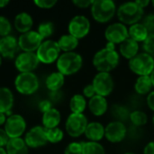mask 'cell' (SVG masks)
Listing matches in <instances>:
<instances>
[{
  "label": "cell",
  "instance_id": "cell-1",
  "mask_svg": "<svg viewBox=\"0 0 154 154\" xmlns=\"http://www.w3.org/2000/svg\"><path fill=\"white\" fill-rule=\"evenodd\" d=\"M120 55L116 51H109L106 48L98 51L93 57L92 63L98 72H107L114 70L119 64Z\"/></svg>",
  "mask_w": 154,
  "mask_h": 154
},
{
  "label": "cell",
  "instance_id": "cell-2",
  "mask_svg": "<svg viewBox=\"0 0 154 154\" xmlns=\"http://www.w3.org/2000/svg\"><path fill=\"white\" fill-rule=\"evenodd\" d=\"M83 65V59L80 54L70 51L60 55L57 60V69L63 76H70L80 70Z\"/></svg>",
  "mask_w": 154,
  "mask_h": 154
},
{
  "label": "cell",
  "instance_id": "cell-3",
  "mask_svg": "<svg viewBox=\"0 0 154 154\" xmlns=\"http://www.w3.org/2000/svg\"><path fill=\"white\" fill-rule=\"evenodd\" d=\"M144 10L140 7L135 2H126L119 5L116 15L120 23L125 25H133L139 23L143 18Z\"/></svg>",
  "mask_w": 154,
  "mask_h": 154
},
{
  "label": "cell",
  "instance_id": "cell-4",
  "mask_svg": "<svg viewBox=\"0 0 154 154\" xmlns=\"http://www.w3.org/2000/svg\"><path fill=\"white\" fill-rule=\"evenodd\" d=\"M91 14L95 21L100 23L109 22L116 14V3L112 0H96L91 5Z\"/></svg>",
  "mask_w": 154,
  "mask_h": 154
},
{
  "label": "cell",
  "instance_id": "cell-5",
  "mask_svg": "<svg viewBox=\"0 0 154 154\" xmlns=\"http://www.w3.org/2000/svg\"><path fill=\"white\" fill-rule=\"evenodd\" d=\"M130 69L136 75L150 76L154 69V58L146 52H139L129 60Z\"/></svg>",
  "mask_w": 154,
  "mask_h": 154
},
{
  "label": "cell",
  "instance_id": "cell-6",
  "mask_svg": "<svg viewBox=\"0 0 154 154\" xmlns=\"http://www.w3.org/2000/svg\"><path fill=\"white\" fill-rule=\"evenodd\" d=\"M60 53L58 42L53 40H46L42 42L39 49L36 51V55L40 60L44 64H51L56 61Z\"/></svg>",
  "mask_w": 154,
  "mask_h": 154
},
{
  "label": "cell",
  "instance_id": "cell-7",
  "mask_svg": "<svg viewBox=\"0 0 154 154\" xmlns=\"http://www.w3.org/2000/svg\"><path fill=\"white\" fill-rule=\"evenodd\" d=\"M16 90L22 95H32L39 88V80L37 76L32 72L20 73L14 80Z\"/></svg>",
  "mask_w": 154,
  "mask_h": 154
},
{
  "label": "cell",
  "instance_id": "cell-8",
  "mask_svg": "<svg viewBox=\"0 0 154 154\" xmlns=\"http://www.w3.org/2000/svg\"><path fill=\"white\" fill-rule=\"evenodd\" d=\"M88 125V118L84 114L71 113L66 120L65 128L69 136L77 138L84 134Z\"/></svg>",
  "mask_w": 154,
  "mask_h": 154
},
{
  "label": "cell",
  "instance_id": "cell-9",
  "mask_svg": "<svg viewBox=\"0 0 154 154\" xmlns=\"http://www.w3.org/2000/svg\"><path fill=\"white\" fill-rule=\"evenodd\" d=\"M92 85L95 88L96 94L104 97L109 96L115 88L113 77L107 72H98L94 77Z\"/></svg>",
  "mask_w": 154,
  "mask_h": 154
},
{
  "label": "cell",
  "instance_id": "cell-10",
  "mask_svg": "<svg viewBox=\"0 0 154 154\" xmlns=\"http://www.w3.org/2000/svg\"><path fill=\"white\" fill-rule=\"evenodd\" d=\"M90 22L84 15H76L69 23V33L78 40L87 36L90 31Z\"/></svg>",
  "mask_w": 154,
  "mask_h": 154
},
{
  "label": "cell",
  "instance_id": "cell-11",
  "mask_svg": "<svg viewBox=\"0 0 154 154\" xmlns=\"http://www.w3.org/2000/svg\"><path fill=\"white\" fill-rule=\"evenodd\" d=\"M26 129L24 118L20 115H11L6 118L5 131L10 139L20 138Z\"/></svg>",
  "mask_w": 154,
  "mask_h": 154
},
{
  "label": "cell",
  "instance_id": "cell-12",
  "mask_svg": "<svg viewBox=\"0 0 154 154\" xmlns=\"http://www.w3.org/2000/svg\"><path fill=\"white\" fill-rule=\"evenodd\" d=\"M24 142L30 148H40L48 143L47 129L43 126H34L25 134Z\"/></svg>",
  "mask_w": 154,
  "mask_h": 154
},
{
  "label": "cell",
  "instance_id": "cell-13",
  "mask_svg": "<svg viewBox=\"0 0 154 154\" xmlns=\"http://www.w3.org/2000/svg\"><path fill=\"white\" fill-rule=\"evenodd\" d=\"M105 37L107 40V42L121 44L124 41L129 38L128 28L120 22L111 23L105 31Z\"/></svg>",
  "mask_w": 154,
  "mask_h": 154
},
{
  "label": "cell",
  "instance_id": "cell-14",
  "mask_svg": "<svg viewBox=\"0 0 154 154\" xmlns=\"http://www.w3.org/2000/svg\"><path fill=\"white\" fill-rule=\"evenodd\" d=\"M42 43V37L35 31H30L25 33H22L18 39L19 48L23 51V52H34L39 49Z\"/></svg>",
  "mask_w": 154,
  "mask_h": 154
},
{
  "label": "cell",
  "instance_id": "cell-15",
  "mask_svg": "<svg viewBox=\"0 0 154 154\" xmlns=\"http://www.w3.org/2000/svg\"><path fill=\"white\" fill-rule=\"evenodd\" d=\"M127 129L121 121H113L105 127V137L112 143H118L125 140Z\"/></svg>",
  "mask_w": 154,
  "mask_h": 154
},
{
  "label": "cell",
  "instance_id": "cell-16",
  "mask_svg": "<svg viewBox=\"0 0 154 154\" xmlns=\"http://www.w3.org/2000/svg\"><path fill=\"white\" fill-rule=\"evenodd\" d=\"M40 63L36 52H22L19 54L14 61L16 69L21 73L32 72Z\"/></svg>",
  "mask_w": 154,
  "mask_h": 154
},
{
  "label": "cell",
  "instance_id": "cell-17",
  "mask_svg": "<svg viewBox=\"0 0 154 154\" xmlns=\"http://www.w3.org/2000/svg\"><path fill=\"white\" fill-rule=\"evenodd\" d=\"M19 49L18 40L15 37L8 35L0 39V55L2 57L13 59L18 52Z\"/></svg>",
  "mask_w": 154,
  "mask_h": 154
},
{
  "label": "cell",
  "instance_id": "cell-18",
  "mask_svg": "<svg viewBox=\"0 0 154 154\" xmlns=\"http://www.w3.org/2000/svg\"><path fill=\"white\" fill-rule=\"evenodd\" d=\"M88 106L92 115L95 116H101L107 111L108 104L106 97L96 95L89 99Z\"/></svg>",
  "mask_w": 154,
  "mask_h": 154
},
{
  "label": "cell",
  "instance_id": "cell-19",
  "mask_svg": "<svg viewBox=\"0 0 154 154\" xmlns=\"http://www.w3.org/2000/svg\"><path fill=\"white\" fill-rule=\"evenodd\" d=\"M84 134L89 142L98 143L105 137V126L99 122L88 123Z\"/></svg>",
  "mask_w": 154,
  "mask_h": 154
},
{
  "label": "cell",
  "instance_id": "cell-20",
  "mask_svg": "<svg viewBox=\"0 0 154 154\" xmlns=\"http://www.w3.org/2000/svg\"><path fill=\"white\" fill-rule=\"evenodd\" d=\"M119 51L124 58L130 60L139 53V43L131 38H127L120 44Z\"/></svg>",
  "mask_w": 154,
  "mask_h": 154
},
{
  "label": "cell",
  "instance_id": "cell-21",
  "mask_svg": "<svg viewBox=\"0 0 154 154\" xmlns=\"http://www.w3.org/2000/svg\"><path fill=\"white\" fill-rule=\"evenodd\" d=\"M14 23L15 29L21 33H25L27 32H30L33 24L32 16L25 12L19 13L15 16Z\"/></svg>",
  "mask_w": 154,
  "mask_h": 154
},
{
  "label": "cell",
  "instance_id": "cell-22",
  "mask_svg": "<svg viewBox=\"0 0 154 154\" xmlns=\"http://www.w3.org/2000/svg\"><path fill=\"white\" fill-rule=\"evenodd\" d=\"M61 120V116L59 110L56 108H51L42 116V125L44 128L52 129L58 127Z\"/></svg>",
  "mask_w": 154,
  "mask_h": 154
},
{
  "label": "cell",
  "instance_id": "cell-23",
  "mask_svg": "<svg viewBox=\"0 0 154 154\" xmlns=\"http://www.w3.org/2000/svg\"><path fill=\"white\" fill-rule=\"evenodd\" d=\"M128 34L129 38L139 43L143 42L150 33L142 23H137L128 28Z\"/></svg>",
  "mask_w": 154,
  "mask_h": 154
},
{
  "label": "cell",
  "instance_id": "cell-24",
  "mask_svg": "<svg viewBox=\"0 0 154 154\" xmlns=\"http://www.w3.org/2000/svg\"><path fill=\"white\" fill-rule=\"evenodd\" d=\"M6 153L7 154H28V146L26 145L24 139L14 138L10 139L6 144Z\"/></svg>",
  "mask_w": 154,
  "mask_h": 154
},
{
  "label": "cell",
  "instance_id": "cell-25",
  "mask_svg": "<svg viewBox=\"0 0 154 154\" xmlns=\"http://www.w3.org/2000/svg\"><path fill=\"white\" fill-rule=\"evenodd\" d=\"M14 96L7 88H0V113L7 114L13 107Z\"/></svg>",
  "mask_w": 154,
  "mask_h": 154
},
{
  "label": "cell",
  "instance_id": "cell-26",
  "mask_svg": "<svg viewBox=\"0 0 154 154\" xmlns=\"http://www.w3.org/2000/svg\"><path fill=\"white\" fill-rule=\"evenodd\" d=\"M64 82H65V76H63L61 73L57 71V72H52L47 77L45 84L49 90L52 92H56L62 88Z\"/></svg>",
  "mask_w": 154,
  "mask_h": 154
},
{
  "label": "cell",
  "instance_id": "cell-27",
  "mask_svg": "<svg viewBox=\"0 0 154 154\" xmlns=\"http://www.w3.org/2000/svg\"><path fill=\"white\" fill-rule=\"evenodd\" d=\"M58 44L60 51L64 52H70L73 51L78 47L79 40L74 36L70 35L69 33H68L60 36V38L58 41Z\"/></svg>",
  "mask_w": 154,
  "mask_h": 154
},
{
  "label": "cell",
  "instance_id": "cell-28",
  "mask_svg": "<svg viewBox=\"0 0 154 154\" xmlns=\"http://www.w3.org/2000/svg\"><path fill=\"white\" fill-rule=\"evenodd\" d=\"M152 83L150 76H140L135 81L134 89L139 95H147L151 92Z\"/></svg>",
  "mask_w": 154,
  "mask_h": 154
},
{
  "label": "cell",
  "instance_id": "cell-29",
  "mask_svg": "<svg viewBox=\"0 0 154 154\" xmlns=\"http://www.w3.org/2000/svg\"><path fill=\"white\" fill-rule=\"evenodd\" d=\"M87 105L85 97L80 94L74 95L69 101V108L73 114H83Z\"/></svg>",
  "mask_w": 154,
  "mask_h": 154
},
{
  "label": "cell",
  "instance_id": "cell-30",
  "mask_svg": "<svg viewBox=\"0 0 154 154\" xmlns=\"http://www.w3.org/2000/svg\"><path fill=\"white\" fill-rule=\"evenodd\" d=\"M82 154H106L105 148L99 143L95 142H83Z\"/></svg>",
  "mask_w": 154,
  "mask_h": 154
},
{
  "label": "cell",
  "instance_id": "cell-31",
  "mask_svg": "<svg viewBox=\"0 0 154 154\" xmlns=\"http://www.w3.org/2000/svg\"><path fill=\"white\" fill-rule=\"evenodd\" d=\"M129 118L133 125L136 126H143L148 122V116L147 115L141 110H134L129 115Z\"/></svg>",
  "mask_w": 154,
  "mask_h": 154
},
{
  "label": "cell",
  "instance_id": "cell-32",
  "mask_svg": "<svg viewBox=\"0 0 154 154\" xmlns=\"http://www.w3.org/2000/svg\"><path fill=\"white\" fill-rule=\"evenodd\" d=\"M54 32V25L51 22H45V23H42L39 27H38V33L40 34V36L42 37V40L47 39L49 37H51L52 35Z\"/></svg>",
  "mask_w": 154,
  "mask_h": 154
},
{
  "label": "cell",
  "instance_id": "cell-33",
  "mask_svg": "<svg viewBox=\"0 0 154 154\" xmlns=\"http://www.w3.org/2000/svg\"><path fill=\"white\" fill-rule=\"evenodd\" d=\"M47 139L48 142L51 143H60L63 139V132L59 127L48 129L47 130Z\"/></svg>",
  "mask_w": 154,
  "mask_h": 154
},
{
  "label": "cell",
  "instance_id": "cell-34",
  "mask_svg": "<svg viewBox=\"0 0 154 154\" xmlns=\"http://www.w3.org/2000/svg\"><path fill=\"white\" fill-rule=\"evenodd\" d=\"M143 49L144 52L154 58V32L150 33L146 40L143 42Z\"/></svg>",
  "mask_w": 154,
  "mask_h": 154
},
{
  "label": "cell",
  "instance_id": "cell-35",
  "mask_svg": "<svg viewBox=\"0 0 154 154\" xmlns=\"http://www.w3.org/2000/svg\"><path fill=\"white\" fill-rule=\"evenodd\" d=\"M12 29L11 23L5 16H0V36H8Z\"/></svg>",
  "mask_w": 154,
  "mask_h": 154
},
{
  "label": "cell",
  "instance_id": "cell-36",
  "mask_svg": "<svg viewBox=\"0 0 154 154\" xmlns=\"http://www.w3.org/2000/svg\"><path fill=\"white\" fill-rule=\"evenodd\" d=\"M82 143L73 142L65 148L64 154H82Z\"/></svg>",
  "mask_w": 154,
  "mask_h": 154
},
{
  "label": "cell",
  "instance_id": "cell-37",
  "mask_svg": "<svg viewBox=\"0 0 154 154\" xmlns=\"http://www.w3.org/2000/svg\"><path fill=\"white\" fill-rule=\"evenodd\" d=\"M142 23L144 25V27L147 29L149 33L154 32V14H149L146 15L143 19Z\"/></svg>",
  "mask_w": 154,
  "mask_h": 154
},
{
  "label": "cell",
  "instance_id": "cell-38",
  "mask_svg": "<svg viewBox=\"0 0 154 154\" xmlns=\"http://www.w3.org/2000/svg\"><path fill=\"white\" fill-rule=\"evenodd\" d=\"M33 3L39 8L50 9L57 4V1L56 0H35Z\"/></svg>",
  "mask_w": 154,
  "mask_h": 154
},
{
  "label": "cell",
  "instance_id": "cell-39",
  "mask_svg": "<svg viewBox=\"0 0 154 154\" xmlns=\"http://www.w3.org/2000/svg\"><path fill=\"white\" fill-rule=\"evenodd\" d=\"M96 95H97V94H96V91H95V88H94L92 83L87 85V86L83 88V96L85 97V98L88 97V98L90 99V98H92V97H93L94 96H96Z\"/></svg>",
  "mask_w": 154,
  "mask_h": 154
},
{
  "label": "cell",
  "instance_id": "cell-40",
  "mask_svg": "<svg viewBox=\"0 0 154 154\" xmlns=\"http://www.w3.org/2000/svg\"><path fill=\"white\" fill-rule=\"evenodd\" d=\"M72 3L79 8H88V7H91L93 1H91V0H73Z\"/></svg>",
  "mask_w": 154,
  "mask_h": 154
},
{
  "label": "cell",
  "instance_id": "cell-41",
  "mask_svg": "<svg viewBox=\"0 0 154 154\" xmlns=\"http://www.w3.org/2000/svg\"><path fill=\"white\" fill-rule=\"evenodd\" d=\"M51 108H52V105L49 100H42L39 103V110L43 114Z\"/></svg>",
  "mask_w": 154,
  "mask_h": 154
},
{
  "label": "cell",
  "instance_id": "cell-42",
  "mask_svg": "<svg viewBox=\"0 0 154 154\" xmlns=\"http://www.w3.org/2000/svg\"><path fill=\"white\" fill-rule=\"evenodd\" d=\"M10 138L6 134L5 131L0 128V148H4L8 143Z\"/></svg>",
  "mask_w": 154,
  "mask_h": 154
},
{
  "label": "cell",
  "instance_id": "cell-43",
  "mask_svg": "<svg viewBox=\"0 0 154 154\" xmlns=\"http://www.w3.org/2000/svg\"><path fill=\"white\" fill-rule=\"evenodd\" d=\"M147 105L149 108L154 112V90L151 91L147 96Z\"/></svg>",
  "mask_w": 154,
  "mask_h": 154
},
{
  "label": "cell",
  "instance_id": "cell-44",
  "mask_svg": "<svg viewBox=\"0 0 154 154\" xmlns=\"http://www.w3.org/2000/svg\"><path fill=\"white\" fill-rule=\"evenodd\" d=\"M143 154H154V142H150L145 145Z\"/></svg>",
  "mask_w": 154,
  "mask_h": 154
},
{
  "label": "cell",
  "instance_id": "cell-45",
  "mask_svg": "<svg viewBox=\"0 0 154 154\" xmlns=\"http://www.w3.org/2000/svg\"><path fill=\"white\" fill-rule=\"evenodd\" d=\"M140 7H142L143 9H144V7L148 6L150 4H151V1L150 0H136L134 1Z\"/></svg>",
  "mask_w": 154,
  "mask_h": 154
},
{
  "label": "cell",
  "instance_id": "cell-46",
  "mask_svg": "<svg viewBox=\"0 0 154 154\" xmlns=\"http://www.w3.org/2000/svg\"><path fill=\"white\" fill-rule=\"evenodd\" d=\"M105 48L109 51H116V44L113 42H107Z\"/></svg>",
  "mask_w": 154,
  "mask_h": 154
},
{
  "label": "cell",
  "instance_id": "cell-47",
  "mask_svg": "<svg viewBox=\"0 0 154 154\" xmlns=\"http://www.w3.org/2000/svg\"><path fill=\"white\" fill-rule=\"evenodd\" d=\"M5 121H6L5 114H4V113H0V125H5Z\"/></svg>",
  "mask_w": 154,
  "mask_h": 154
},
{
  "label": "cell",
  "instance_id": "cell-48",
  "mask_svg": "<svg viewBox=\"0 0 154 154\" xmlns=\"http://www.w3.org/2000/svg\"><path fill=\"white\" fill-rule=\"evenodd\" d=\"M8 4H9V1H7V0H0V8L5 7Z\"/></svg>",
  "mask_w": 154,
  "mask_h": 154
},
{
  "label": "cell",
  "instance_id": "cell-49",
  "mask_svg": "<svg viewBox=\"0 0 154 154\" xmlns=\"http://www.w3.org/2000/svg\"><path fill=\"white\" fill-rule=\"evenodd\" d=\"M150 78H151V80H152V86L154 87V69L152 70V74L150 75Z\"/></svg>",
  "mask_w": 154,
  "mask_h": 154
},
{
  "label": "cell",
  "instance_id": "cell-50",
  "mask_svg": "<svg viewBox=\"0 0 154 154\" xmlns=\"http://www.w3.org/2000/svg\"><path fill=\"white\" fill-rule=\"evenodd\" d=\"M0 154H7L6 151L4 148H0Z\"/></svg>",
  "mask_w": 154,
  "mask_h": 154
},
{
  "label": "cell",
  "instance_id": "cell-51",
  "mask_svg": "<svg viewBox=\"0 0 154 154\" xmlns=\"http://www.w3.org/2000/svg\"><path fill=\"white\" fill-rule=\"evenodd\" d=\"M1 63H2V56L0 55V66H1Z\"/></svg>",
  "mask_w": 154,
  "mask_h": 154
},
{
  "label": "cell",
  "instance_id": "cell-52",
  "mask_svg": "<svg viewBox=\"0 0 154 154\" xmlns=\"http://www.w3.org/2000/svg\"><path fill=\"white\" fill-rule=\"evenodd\" d=\"M151 3H152V6H153V7H154V0H152V1H151Z\"/></svg>",
  "mask_w": 154,
  "mask_h": 154
},
{
  "label": "cell",
  "instance_id": "cell-53",
  "mask_svg": "<svg viewBox=\"0 0 154 154\" xmlns=\"http://www.w3.org/2000/svg\"><path fill=\"white\" fill-rule=\"evenodd\" d=\"M125 154H136V153H134V152H126V153Z\"/></svg>",
  "mask_w": 154,
  "mask_h": 154
},
{
  "label": "cell",
  "instance_id": "cell-54",
  "mask_svg": "<svg viewBox=\"0 0 154 154\" xmlns=\"http://www.w3.org/2000/svg\"><path fill=\"white\" fill-rule=\"evenodd\" d=\"M152 124H153V125H154V115H153V116H152Z\"/></svg>",
  "mask_w": 154,
  "mask_h": 154
},
{
  "label": "cell",
  "instance_id": "cell-55",
  "mask_svg": "<svg viewBox=\"0 0 154 154\" xmlns=\"http://www.w3.org/2000/svg\"><path fill=\"white\" fill-rule=\"evenodd\" d=\"M0 39H1V38H0Z\"/></svg>",
  "mask_w": 154,
  "mask_h": 154
}]
</instances>
